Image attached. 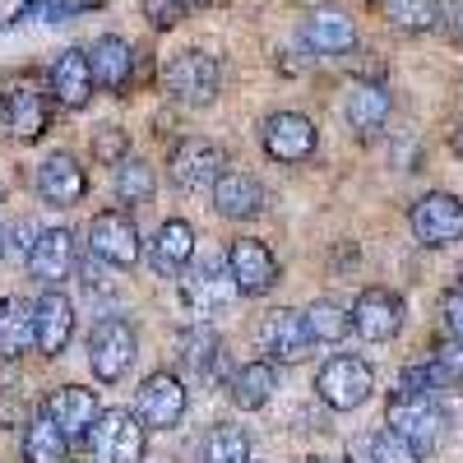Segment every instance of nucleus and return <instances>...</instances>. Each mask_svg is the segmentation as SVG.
I'll use <instances>...</instances> for the list:
<instances>
[{"label":"nucleus","mask_w":463,"mask_h":463,"mask_svg":"<svg viewBox=\"0 0 463 463\" xmlns=\"http://www.w3.org/2000/svg\"><path fill=\"white\" fill-rule=\"evenodd\" d=\"M306 47L320 52V56H343L357 47V28L343 10H320L306 19Z\"/></svg>","instance_id":"20"},{"label":"nucleus","mask_w":463,"mask_h":463,"mask_svg":"<svg viewBox=\"0 0 463 463\" xmlns=\"http://www.w3.org/2000/svg\"><path fill=\"white\" fill-rule=\"evenodd\" d=\"M449 28L463 37V0H454V5H449Z\"/></svg>","instance_id":"40"},{"label":"nucleus","mask_w":463,"mask_h":463,"mask_svg":"<svg viewBox=\"0 0 463 463\" xmlns=\"http://www.w3.org/2000/svg\"><path fill=\"white\" fill-rule=\"evenodd\" d=\"M384 19L403 33H427L440 24V5L436 0H384Z\"/></svg>","instance_id":"31"},{"label":"nucleus","mask_w":463,"mask_h":463,"mask_svg":"<svg viewBox=\"0 0 463 463\" xmlns=\"http://www.w3.org/2000/svg\"><path fill=\"white\" fill-rule=\"evenodd\" d=\"M264 148H269V158H279V163H301L316 153V126L306 121L301 111H279L264 121Z\"/></svg>","instance_id":"11"},{"label":"nucleus","mask_w":463,"mask_h":463,"mask_svg":"<svg viewBox=\"0 0 463 463\" xmlns=\"http://www.w3.org/2000/svg\"><path fill=\"white\" fill-rule=\"evenodd\" d=\"M353 329L366 338V343H390L399 329H403V301L384 288H371L357 297L353 306Z\"/></svg>","instance_id":"9"},{"label":"nucleus","mask_w":463,"mask_h":463,"mask_svg":"<svg viewBox=\"0 0 463 463\" xmlns=\"http://www.w3.org/2000/svg\"><path fill=\"white\" fill-rule=\"evenodd\" d=\"M190 255H195V232H190V222L181 218H167L158 227V237H153V264H158V274H185Z\"/></svg>","instance_id":"23"},{"label":"nucleus","mask_w":463,"mask_h":463,"mask_svg":"<svg viewBox=\"0 0 463 463\" xmlns=\"http://www.w3.org/2000/svg\"><path fill=\"white\" fill-rule=\"evenodd\" d=\"M274 390H279V380H274V366L269 362H250V366H241L237 375H232V399H237V408H264L269 399H274Z\"/></svg>","instance_id":"28"},{"label":"nucleus","mask_w":463,"mask_h":463,"mask_svg":"<svg viewBox=\"0 0 463 463\" xmlns=\"http://www.w3.org/2000/svg\"><path fill=\"white\" fill-rule=\"evenodd\" d=\"M144 19L153 28H176L185 19V0H144Z\"/></svg>","instance_id":"36"},{"label":"nucleus","mask_w":463,"mask_h":463,"mask_svg":"<svg viewBox=\"0 0 463 463\" xmlns=\"http://www.w3.org/2000/svg\"><path fill=\"white\" fill-rule=\"evenodd\" d=\"M436 384H445V375L436 371V362H431V366H408V371H403V394H431Z\"/></svg>","instance_id":"37"},{"label":"nucleus","mask_w":463,"mask_h":463,"mask_svg":"<svg viewBox=\"0 0 463 463\" xmlns=\"http://www.w3.org/2000/svg\"><path fill=\"white\" fill-rule=\"evenodd\" d=\"M28 269H33L37 283H61L70 269H74V237H70V227L37 232L33 255H28Z\"/></svg>","instance_id":"17"},{"label":"nucleus","mask_w":463,"mask_h":463,"mask_svg":"<svg viewBox=\"0 0 463 463\" xmlns=\"http://www.w3.org/2000/svg\"><path fill=\"white\" fill-rule=\"evenodd\" d=\"M306 463H329V458H306Z\"/></svg>","instance_id":"43"},{"label":"nucleus","mask_w":463,"mask_h":463,"mask_svg":"<svg viewBox=\"0 0 463 463\" xmlns=\"http://www.w3.org/2000/svg\"><path fill=\"white\" fill-rule=\"evenodd\" d=\"M454 153H458V158H463V126L454 130Z\"/></svg>","instance_id":"41"},{"label":"nucleus","mask_w":463,"mask_h":463,"mask_svg":"<svg viewBox=\"0 0 463 463\" xmlns=\"http://www.w3.org/2000/svg\"><path fill=\"white\" fill-rule=\"evenodd\" d=\"M52 93L61 107H84L93 98V70H89V52L70 47L52 61Z\"/></svg>","instance_id":"19"},{"label":"nucleus","mask_w":463,"mask_h":463,"mask_svg":"<svg viewBox=\"0 0 463 463\" xmlns=\"http://www.w3.org/2000/svg\"><path fill=\"white\" fill-rule=\"evenodd\" d=\"M384 421L399 440H408L417 454H431L445 440V412L431 403V394H394L390 408H384Z\"/></svg>","instance_id":"1"},{"label":"nucleus","mask_w":463,"mask_h":463,"mask_svg":"<svg viewBox=\"0 0 463 463\" xmlns=\"http://www.w3.org/2000/svg\"><path fill=\"white\" fill-rule=\"evenodd\" d=\"M445 329H449L454 343H463V292L445 297Z\"/></svg>","instance_id":"39"},{"label":"nucleus","mask_w":463,"mask_h":463,"mask_svg":"<svg viewBox=\"0 0 463 463\" xmlns=\"http://www.w3.org/2000/svg\"><path fill=\"white\" fill-rule=\"evenodd\" d=\"M89 70H93V84H102L107 93L126 89L130 84V70H135V56L121 37H98L89 47Z\"/></svg>","instance_id":"21"},{"label":"nucleus","mask_w":463,"mask_h":463,"mask_svg":"<svg viewBox=\"0 0 463 463\" xmlns=\"http://www.w3.org/2000/svg\"><path fill=\"white\" fill-rule=\"evenodd\" d=\"M436 371L445 375V384H463V343H445L436 353Z\"/></svg>","instance_id":"38"},{"label":"nucleus","mask_w":463,"mask_h":463,"mask_svg":"<svg viewBox=\"0 0 463 463\" xmlns=\"http://www.w3.org/2000/svg\"><path fill=\"white\" fill-rule=\"evenodd\" d=\"M28 347H37L33 306L24 297H5L0 301V357H24Z\"/></svg>","instance_id":"22"},{"label":"nucleus","mask_w":463,"mask_h":463,"mask_svg":"<svg viewBox=\"0 0 463 463\" xmlns=\"http://www.w3.org/2000/svg\"><path fill=\"white\" fill-rule=\"evenodd\" d=\"M204 463H250V440L241 427H213L204 440Z\"/></svg>","instance_id":"32"},{"label":"nucleus","mask_w":463,"mask_h":463,"mask_svg":"<svg viewBox=\"0 0 463 463\" xmlns=\"http://www.w3.org/2000/svg\"><path fill=\"white\" fill-rule=\"evenodd\" d=\"M89 241H93V255L107 260V264H135L139 260V227L126 218V213H98L89 222Z\"/></svg>","instance_id":"12"},{"label":"nucleus","mask_w":463,"mask_h":463,"mask_svg":"<svg viewBox=\"0 0 463 463\" xmlns=\"http://www.w3.org/2000/svg\"><path fill=\"white\" fill-rule=\"evenodd\" d=\"M167 89L172 98H181L185 107H209L222 89V70L209 52H181L167 65Z\"/></svg>","instance_id":"6"},{"label":"nucleus","mask_w":463,"mask_h":463,"mask_svg":"<svg viewBox=\"0 0 463 463\" xmlns=\"http://www.w3.org/2000/svg\"><path fill=\"white\" fill-rule=\"evenodd\" d=\"M343 116H347V126L371 135L380 130L384 121H390V93H384L380 84H353V93H347L343 102Z\"/></svg>","instance_id":"26"},{"label":"nucleus","mask_w":463,"mask_h":463,"mask_svg":"<svg viewBox=\"0 0 463 463\" xmlns=\"http://www.w3.org/2000/svg\"><path fill=\"white\" fill-rule=\"evenodd\" d=\"M126 148H130V139H126V130H116V126L93 135V153L102 163H126Z\"/></svg>","instance_id":"35"},{"label":"nucleus","mask_w":463,"mask_h":463,"mask_svg":"<svg viewBox=\"0 0 463 463\" xmlns=\"http://www.w3.org/2000/svg\"><path fill=\"white\" fill-rule=\"evenodd\" d=\"M227 269H232V283H237L241 292H250V297H260V292H269L279 283L274 250H269L264 241H250V237H241L237 246L227 250Z\"/></svg>","instance_id":"10"},{"label":"nucleus","mask_w":463,"mask_h":463,"mask_svg":"<svg viewBox=\"0 0 463 463\" xmlns=\"http://www.w3.org/2000/svg\"><path fill=\"white\" fill-rule=\"evenodd\" d=\"M172 176L185 190H213L227 176V153L213 139H185L172 153Z\"/></svg>","instance_id":"7"},{"label":"nucleus","mask_w":463,"mask_h":463,"mask_svg":"<svg viewBox=\"0 0 463 463\" xmlns=\"http://www.w3.org/2000/svg\"><path fill=\"white\" fill-rule=\"evenodd\" d=\"M65 454H70L65 431L56 427L47 412L33 417L28 431H24V463H65Z\"/></svg>","instance_id":"27"},{"label":"nucleus","mask_w":463,"mask_h":463,"mask_svg":"<svg viewBox=\"0 0 463 463\" xmlns=\"http://www.w3.org/2000/svg\"><path fill=\"white\" fill-rule=\"evenodd\" d=\"M153 167L148 163H135V158H126L121 163V172H116V195H121L126 204H148L153 200Z\"/></svg>","instance_id":"34"},{"label":"nucleus","mask_w":463,"mask_h":463,"mask_svg":"<svg viewBox=\"0 0 463 463\" xmlns=\"http://www.w3.org/2000/svg\"><path fill=\"white\" fill-rule=\"evenodd\" d=\"M357 458H362V463H417L421 454H417L408 440H399L394 431H375V436H366V440L357 445Z\"/></svg>","instance_id":"33"},{"label":"nucleus","mask_w":463,"mask_h":463,"mask_svg":"<svg viewBox=\"0 0 463 463\" xmlns=\"http://www.w3.org/2000/svg\"><path fill=\"white\" fill-rule=\"evenodd\" d=\"M412 232L421 246H454L463 237V204L454 195H445V190L421 195L412 204Z\"/></svg>","instance_id":"8"},{"label":"nucleus","mask_w":463,"mask_h":463,"mask_svg":"<svg viewBox=\"0 0 463 463\" xmlns=\"http://www.w3.org/2000/svg\"><path fill=\"white\" fill-rule=\"evenodd\" d=\"M260 204H264V190H260V181L246 176V172H227V176L213 185V209H218L222 218H250V213H260Z\"/></svg>","instance_id":"25"},{"label":"nucleus","mask_w":463,"mask_h":463,"mask_svg":"<svg viewBox=\"0 0 463 463\" xmlns=\"http://www.w3.org/2000/svg\"><path fill=\"white\" fill-rule=\"evenodd\" d=\"M135 353H139V338H135V329L126 320L111 316V320L93 325V334H89V366H93L98 380H107V384L121 380L130 371Z\"/></svg>","instance_id":"3"},{"label":"nucleus","mask_w":463,"mask_h":463,"mask_svg":"<svg viewBox=\"0 0 463 463\" xmlns=\"http://www.w3.org/2000/svg\"><path fill=\"white\" fill-rule=\"evenodd\" d=\"M98 412H102V408H98L93 390H80V384H61V390L47 399V417L65 431V440L89 436L93 421H98Z\"/></svg>","instance_id":"16"},{"label":"nucleus","mask_w":463,"mask_h":463,"mask_svg":"<svg viewBox=\"0 0 463 463\" xmlns=\"http://www.w3.org/2000/svg\"><path fill=\"white\" fill-rule=\"evenodd\" d=\"M0 126H5L10 135H19V139H37V135L47 130L43 98H37L33 89H10L5 102H0Z\"/></svg>","instance_id":"24"},{"label":"nucleus","mask_w":463,"mask_h":463,"mask_svg":"<svg viewBox=\"0 0 463 463\" xmlns=\"http://www.w3.org/2000/svg\"><path fill=\"white\" fill-rule=\"evenodd\" d=\"M89 449H93L98 463H144V421H139V412H126V408L98 412L93 431H89Z\"/></svg>","instance_id":"2"},{"label":"nucleus","mask_w":463,"mask_h":463,"mask_svg":"<svg viewBox=\"0 0 463 463\" xmlns=\"http://www.w3.org/2000/svg\"><path fill=\"white\" fill-rule=\"evenodd\" d=\"M181 362L195 371V375H213L222 353H218V334L209 325H195V329H185L181 334Z\"/></svg>","instance_id":"30"},{"label":"nucleus","mask_w":463,"mask_h":463,"mask_svg":"<svg viewBox=\"0 0 463 463\" xmlns=\"http://www.w3.org/2000/svg\"><path fill=\"white\" fill-rule=\"evenodd\" d=\"M37 190H43L47 204H80L84 200V167L70 158V153H52L37 167Z\"/></svg>","instance_id":"18"},{"label":"nucleus","mask_w":463,"mask_h":463,"mask_svg":"<svg viewBox=\"0 0 463 463\" xmlns=\"http://www.w3.org/2000/svg\"><path fill=\"white\" fill-rule=\"evenodd\" d=\"M181 288H185V301H190V311H195V316L227 311V306L237 301V292H241L237 283H232V269L222 264V255H209L195 269H185Z\"/></svg>","instance_id":"5"},{"label":"nucleus","mask_w":463,"mask_h":463,"mask_svg":"<svg viewBox=\"0 0 463 463\" xmlns=\"http://www.w3.org/2000/svg\"><path fill=\"white\" fill-rule=\"evenodd\" d=\"M260 343L274 362H301L311 353V329H306V316L301 311H269L264 325H260Z\"/></svg>","instance_id":"13"},{"label":"nucleus","mask_w":463,"mask_h":463,"mask_svg":"<svg viewBox=\"0 0 463 463\" xmlns=\"http://www.w3.org/2000/svg\"><path fill=\"white\" fill-rule=\"evenodd\" d=\"M301 316H306V329H311V338H316V343H338L347 329H353V311H343V306H338V301H329V297L311 301Z\"/></svg>","instance_id":"29"},{"label":"nucleus","mask_w":463,"mask_h":463,"mask_svg":"<svg viewBox=\"0 0 463 463\" xmlns=\"http://www.w3.org/2000/svg\"><path fill=\"white\" fill-rule=\"evenodd\" d=\"M0 255H5V227H0Z\"/></svg>","instance_id":"42"},{"label":"nucleus","mask_w":463,"mask_h":463,"mask_svg":"<svg viewBox=\"0 0 463 463\" xmlns=\"http://www.w3.org/2000/svg\"><path fill=\"white\" fill-rule=\"evenodd\" d=\"M316 390H320V399H325L329 408L353 412V408H362V403L371 399L375 371H371L362 357H334V362H325V371H320V380H316Z\"/></svg>","instance_id":"4"},{"label":"nucleus","mask_w":463,"mask_h":463,"mask_svg":"<svg viewBox=\"0 0 463 463\" xmlns=\"http://www.w3.org/2000/svg\"><path fill=\"white\" fill-rule=\"evenodd\" d=\"M33 320H37V353H65V343L74 334V306L65 292H43L33 301Z\"/></svg>","instance_id":"15"},{"label":"nucleus","mask_w":463,"mask_h":463,"mask_svg":"<svg viewBox=\"0 0 463 463\" xmlns=\"http://www.w3.org/2000/svg\"><path fill=\"white\" fill-rule=\"evenodd\" d=\"M185 5H190V0H185Z\"/></svg>","instance_id":"44"},{"label":"nucleus","mask_w":463,"mask_h":463,"mask_svg":"<svg viewBox=\"0 0 463 463\" xmlns=\"http://www.w3.org/2000/svg\"><path fill=\"white\" fill-rule=\"evenodd\" d=\"M185 412V384L167 371L148 375L139 384V421L144 427H176Z\"/></svg>","instance_id":"14"}]
</instances>
